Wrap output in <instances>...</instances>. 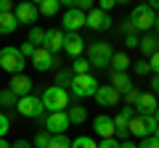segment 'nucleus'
Segmentation results:
<instances>
[{
    "instance_id": "1",
    "label": "nucleus",
    "mask_w": 159,
    "mask_h": 148,
    "mask_svg": "<svg viewBox=\"0 0 159 148\" xmlns=\"http://www.w3.org/2000/svg\"><path fill=\"white\" fill-rule=\"evenodd\" d=\"M40 101H43V106L51 111V114H56V111H64V108L69 106V93L64 90V87H45V93L40 95Z\"/></svg>"
},
{
    "instance_id": "2",
    "label": "nucleus",
    "mask_w": 159,
    "mask_h": 148,
    "mask_svg": "<svg viewBox=\"0 0 159 148\" xmlns=\"http://www.w3.org/2000/svg\"><path fill=\"white\" fill-rule=\"evenodd\" d=\"M24 66H27V58L19 53V48H3L0 50V69L3 72H8V74H21L24 72Z\"/></svg>"
},
{
    "instance_id": "3",
    "label": "nucleus",
    "mask_w": 159,
    "mask_h": 148,
    "mask_svg": "<svg viewBox=\"0 0 159 148\" xmlns=\"http://www.w3.org/2000/svg\"><path fill=\"white\" fill-rule=\"evenodd\" d=\"M111 56H114V50H111V45H109L106 40L90 42V58H88V61L96 69H106L109 63H111Z\"/></svg>"
},
{
    "instance_id": "4",
    "label": "nucleus",
    "mask_w": 159,
    "mask_h": 148,
    "mask_svg": "<svg viewBox=\"0 0 159 148\" xmlns=\"http://www.w3.org/2000/svg\"><path fill=\"white\" fill-rule=\"evenodd\" d=\"M69 85H72V95H77V98H90L98 90V80L90 77V74H77V77H72Z\"/></svg>"
},
{
    "instance_id": "5",
    "label": "nucleus",
    "mask_w": 159,
    "mask_h": 148,
    "mask_svg": "<svg viewBox=\"0 0 159 148\" xmlns=\"http://www.w3.org/2000/svg\"><path fill=\"white\" fill-rule=\"evenodd\" d=\"M154 19H157V13L148 6H135L127 21L135 27V32H148V29H154Z\"/></svg>"
},
{
    "instance_id": "6",
    "label": "nucleus",
    "mask_w": 159,
    "mask_h": 148,
    "mask_svg": "<svg viewBox=\"0 0 159 148\" xmlns=\"http://www.w3.org/2000/svg\"><path fill=\"white\" fill-rule=\"evenodd\" d=\"M154 130H157V119L154 116H141V114H135L130 119V124H127V132L130 135H135V137H151L154 135Z\"/></svg>"
},
{
    "instance_id": "7",
    "label": "nucleus",
    "mask_w": 159,
    "mask_h": 148,
    "mask_svg": "<svg viewBox=\"0 0 159 148\" xmlns=\"http://www.w3.org/2000/svg\"><path fill=\"white\" fill-rule=\"evenodd\" d=\"M16 111L21 116H27V119H40L43 111H45V106H43V101H40L37 95H24V98H19Z\"/></svg>"
},
{
    "instance_id": "8",
    "label": "nucleus",
    "mask_w": 159,
    "mask_h": 148,
    "mask_svg": "<svg viewBox=\"0 0 159 148\" xmlns=\"http://www.w3.org/2000/svg\"><path fill=\"white\" fill-rule=\"evenodd\" d=\"M43 119V127H45L48 135H64L69 127V116L66 111H56V114H48V116H40Z\"/></svg>"
},
{
    "instance_id": "9",
    "label": "nucleus",
    "mask_w": 159,
    "mask_h": 148,
    "mask_svg": "<svg viewBox=\"0 0 159 148\" xmlns=\"http://www.w3.org/2000/svg\"><path fill=\"white\" fill-rule=\"evenodd\" d=\"M61 24H64V32H69V34H80V29L85 27V13L77 11V8H69V11L61 16Z\"/></svg>"
},
{
    "instance_id": "10",
    "label": "nucleus",
    "mask_w": 159,
    "mask_h": 148,
    "mask_svg": "<svg viewBox=\"0 0 159 148\" xmlns=\"http://www.w3.org/2000/svg\"><path fill=\"white\" fill-rule=\"evenodd\" d=\"M85 27L96 29V32H106V29H111V16L98 11V8H93V11L85 13Z\"/></svg>"
},
{
    "instance_id": "11",
    "label": "nucleus",
    "mask_w": 159,
    "mask_h": 148,
    "mask_svg": "<svg viewBox=\"0 0 159 148\" xmlns=\"http://www.w3.org/2000/svg\"><path fill=\"white\" fill-rule=\"evenodd\" d=\"M13 16H16V21L19 24H32L34 27V21L40 19V11H37V6H32V3H19L16 8H13Z\"/></svg>"
},
{
    "instance_id": "12",
    "label": "nucleus",
    "mask_w": 159,
    "mask_h": 148,
    "mask_svg": "<svg viewBox=\"0 0 159 148\" xmlns=\"http://www.w3.org/2000/svg\"><path fill=\"white\" fill-rule=\"evenodd\" d=\"M133 116H135V108L133 106H125L117 116H114V135L117 137H127L130 135V132H127V124H130Z\"/></svg>"
},
{
    "instance_id": "13",
    "label": "nucleus",
    "mask_w": 159,
    "mask_h": 148,
    "mask_svg": "<svg viewBox=\"0 0 159 148\" xmlns=\"http://www.w3.org/2000/svg\"><path fill=\"white\" fill-rule=\"evenodd\" d=\"M43 48L48 53L56 56L58 50H64V29H48L45 32V40H43Z\"/></svg>"
},
{
    "instance_id": "14",
    "label": "nucleus",
    "mask_w": 159,
    "mask_h": 148,
    "mask_svg": "<svg viewBox=\"0 0 159 148\" xmlns=\"http://www.w3.org/2000/svg\"><path fill=\"white\" fill-rule=\"evenodd\" d=\"M93 98L98 101V106H117L122 95H119L111 85H98V90H96V95H93Z\"/></svg>"
},
{
    "instance_id": "15",
    "label": "nucleus",
    "mask_w": 159,
    "mask_h": 148,
    "mask_svg": "<svg viewBox=\"0 0 159 148\" xmlns=\"http://www.w3.org/2000/svg\"><path fill=\"white\" fill-rule=\"evenodd\" d=\"M64 50H66V56L80 58V56H82V50H85V40H82L80 34H69V32H64Z\"/></svg>"
},
{
    "instance_id": "16",
    "label": "nucleus",
    "mask_w": 159,
    "mask_h": 148,
    "mask_svg": "<svg viewBox=\"0 0 159 148\" xmlns=\"http://www.w3.org/2000/svg\"><path fill=\"white\" fill-rule=\"evenodd\" d=\"M32 66L37 69V72H48V69L56 66V56H53V53H48L45 48H37V50H34V56H32Z\"/></svg>"
},
{
    "instance_id": "17",
    "label": "nucleus",
    "mask_w": 159,
    "mask_h": 148,
    "mask_svg": "<svg viewBox=\"0 0 159 148\" xmlns=\"http://www.w3.org/2000/svg\"><path fill=\"white\" fill-rule=\"evenodd\" d=\"M93 130H96L103 140H106V137H114V119L106 116V114H98L96 119H93Z\"/></svg>"
},
{
    "instance_id": "18",
    "label": "nucleus",
    "mask_w": 159,
    "mask_h": 148,
    "mask_svg": "<svg viewBox=\"0 0 159 148\" xmlns=\"http://www.w3.org/2000/svg\"><path fill=\"white\" fill-rule=\"evenodd\" d=\"M32 85H34V82L29 80L27 74H16V77L11 80V90L16 93L19 98H24V95H32Z\"/></svg>"
},
{
    "instance_id": "19",
    "label": "nucleus",
    "mask_w": 159,
    "mask_h": 148,
    "mask_svg": "<svg viewBox=\"0 0 159 148\" xmlns=\"http://www.w3.org/2000/svg\"><path fill=\"white\" fill-rule=\"evenodd\" d=\"M157 108H159L157 95H154V93H141V101H138V111H141V116H154Z\"/></svg>"
},
{
    "instance_id": "20",
    "label": "nucleus",
    "mask_w": 159,
    "mask_h": 148,
    "mask_svg": "<svg viewBox=\"0 0 159 148\" xmlns=\"http://www.w3.org/2000/svg\"><path fill=\"white\" fill-rule=\"evenodd\" d=\"M109 85L114 87V90L122 95V93H130L133 90V82H130V77L127 74H122V72H111V82Z\"/></svg>"
},
{
    "instance_id": "21",
    "label": "nucleus",
    "mask_w": 159,
    "mask_h": 148,
    "mask_svg": "<svg viewBox=\"0 0 159 148\" xmlns=\"http://www.w3.org/2000/svg\"><path fill=\"white\" fill-rule=\"evenodd\" d=\"M138 48H141V53H143V56H148V58H151L154 53L159 50V37H154V34H146V37H141Z\"/></svg>"
},
{
    "instance_id": "22",
    "label": "nucleus",
    "mask_w": 159,
    "mask_h": 148,
    "mask_svg": "<svg viewBox=\"0 0 159 148\" xmlns=\"http://www.w3.org/2000/svg\"><path fill=\"white\" fill-rule=\"evenodd\" d=\"M19 29V21L13 13H0V34H13Z\"/></svg>"
},
{
    "instance_id": "23",
    "label": "nucleus",
    "mask_w": 159,
    "mask_h": 148,
    "mask_svg": "<svg viewBox=\"0 0 159 148\" xmlns=\"http://www.w3.org/2000/svg\"><path fill=\"white\" fill-rule=\"evenodd\" d=\"M130 66H133V63H130V58H127L125 53H114V56H111V69H114V72H122V74H125Z\"/></svg>"
},
{
    "instance_id": "24",
    "label": "nucleus",
    "mask_w": 159,
    "mask_h": 148,
    "mask_svg": "<svg viewBox=\"0 0 159 148\" xmlns=\"http://www.w3.org/2000/svg\"><path fill=\"white\" fill-rule=\"evenodd\" d=\"M58 8H61V0H43L37 6V11L43 16H53V13H58Z\"/></svg>"
},
{
    "instance_id": "25",
    "label": "nucleus",
    "mask_w": 159,
    "mask_h": 148,
    "mask_svg": "<svg viewBox=\"0 0 159 148\" xmlns=\"http://www.w3.org/2000/svg\"><path fill=\"white\" fill-rule=\"evenodd\" d=\"M66 116H69V124H82V122L88 119V111H85L82 106H72Z\"/></svg>"
},
{
    "instance_id": "26",
    "label": "nucleus",
    "mask_w": 159,
    "mask_h": 148,
    "mask_svg": "<svg viewBox=\"0 0 159 148\" xmlns=\"http://www.w3.org/2000/svg\"><path fill=\"white\" fill-rule=\"evenodd\" d=\"M16 103H19V95L11 87H3L0 90V106H16Z\"/></svg>"
},
{
    "instance_id": "27",
    "label": "nucleus",
    "mask_w": 159,
    "mask_h": 148,
    "mask_svg": "<svg viewBox=\"0 0 159 148\" xmlns=\"http://www.w3.org/2000/svg\"><path fill=\"white\" fill-rule=\"evenodd\" d=\"M72 74L77 77V74H90V61L88 58H74V63H72Z\"/></svg>"
},
{
    "instance_id": "28",
    "label": "nucleus",
    "mask_w": 159,
    "mask_h": 148,
    "mask_svg": "<svg viewBox=\"0 0 159 148\" xmlns=\"http://www.w3.org/2000/svg\"><path fill=\"white\" fill-rule=\"evenodd\" d=\"M43 40H45V29H43V27H32V29H29L27 42H32V45L37 48V45H43Z\"/></svg>"
},
{
    "instance_id": "29",
    "label": "nucleus",
    "mask_w": 159,
    "mask_h": 148,
    "mask_svg": "<svg viewBox=\"0 0 159 148\" xmlns=\"http://www.w3.org/2000/svg\"><path fill=\"white\" fill-rule=\"evenodd\" d=\"M72 148H98V143L93 137H88V135H80V137L72 140Z\"/></svg>"
},
{
    "instance_id": "30",
    "label": "nucleus",
    "mask_w": 159,
    "mask_h": 148,
    "mask_svg": "<svg viewBox=\"0 0 159 148\" xmlns=\"http://www.w3.org/2000/svg\"><path fill=\"white\" fill-rule=\"evenodd\" d=\"M48 148H72V140H69L66 135H51Z\"/></svg>"
},
{
    "instance_id": "31",
    "label": "nucleus",
    "mask_w": 159,
    "mask_h": 148,
    "mask_svg": "<svg viewBox=\"0 0 159 148\" xmlns=\"http://www.w3.org/2000/svg\"><path fill=\"white\" fill-rule=\"evenodd\" d=\"M48 143H51V135H48V132L43 130V132H37V135H34L32 148H48Z\"/></svg>"
},
{
    "instance_id": "32",
    "label": "nucleus",
    "mask_w": 159,
    "mask_h": 148,
    "mask_svg": "<svg viewBox=\"0 0 159 148\" xmlns=\"http://www.w3.org/2000/svg\"><path fill=\"white\" fill-rule=\"evenodd\" d=\"M125 101H127V106L135 108V106H138V101H141V90H135V87H133L130 93H125Z\"/></svg>"
},
{
    "instance_id": "33",
    "label": "nucleus",
    "mask_w": 159,
    "mask_h": 148,
    "mask_svg": "<svg viewBox=\"0 0 159 148\" xmlns=\"http://www.w3.org/2000/svg\"><path fill=\"white\" fill-rule=\"evenodd\" d=\"M72 77H74V74L69 72V69L58 72V74H56V87H64V82H72Z\"/></svg>"
},
{
    "instance_id": "34",
    "label": "nucleus",
    "mask_w": 159,
    "mask_h": 148,
    "mask_svg": "<svg viewBox=\"0 0 159 148\" xmlns=\"http://www.w3.org/2000/svg\"><path fill=\"white\" fill-rule=\"evenodd\" d=\"M34 50H37V48H34L32 42H27V40H24V42H21V48H19V53H21L24 58H32V56H34Z\"/></svg>"
},
{
    "instance_id": "35",
    "label": "nucleus",
    "mask_w": 159,
    "mask_h": 148,
    "mask_svg": "<svg viewBox=\"0 0 159 148\" xmlns=\"http://www.w3.org/2000/svg\"><path fill=\"white\" fill-rule=\"evenodd\" d=\"M11 130V119H8L3 111H0V137H6V132Z\"/></svg>"
},
{
    "instance_id": "36",
    "label": "nucleus",
    "mask_w": 159,
    "mask_h": 148,
    "mask_svg": "<svg viewBox=\"0 0 159 148\" xmlns=\"http://www.w3.org/2000/svg\"><path fill=\"white\" fill-rule=\"evenodd\" d=\"M138 148H159V140H157V137H143V140L141 143H138Z\"/></svg>"
},
{
    "instance_id": "37",
    "label": "nucleus",
    "mask_w": 159,
    "mask_h": 148,
    "mask_svg": "<svg viewBox=\"0 0 159 148\" xmlns=\"http://www.w3.org/2000/svg\"><path fill=\"white\" fill-rule=\"evenodd\" d=\"M148 69H151V72H154V77H157V74H159V50L154 53L151 58H148Z\"/></svg>"
},
{
    "instance_id": "38",
    "label": "nucleus",
    "mask_w": 159,
    "mask_h": 148,
    "mask_svg": "<svg viewBox=\"0 0 159 148\" xmlns=\"http://www.w3.org/2000/svg\"><path fill=\"white\" fill-rule=\"evenodd\" d=\"M133 69H135V74H141V77L151 72V69H148V61H135V66H133Z\"/></svg>"
},
{
    "instance_id": "39",
    "label": "nucleus",
    "mask_w": 159,
    "mask_h": 148,
    "mask_svg": "<svg viewBox=\"0 0 159 148\" xmlns=\"http://www.w3.org/2000/svg\"><path fill=\"white\" fill-rule=\"evenodd\" d=\"M98 148H119V140L117 137H106V140L98 143Z\"/></svg>"
},
{
    "instance_id": "40",
    "label": "nucleus",
    "mask_w": 159,
    "mask_h": 148,
    "mask_svg": "<svg viewBox=\"0 0 159 148\" xmlns=\"http://www.w3.org/2000/svg\"><path fill=\"white\" fill-rule=\"evenodd\" d=\"M138 42H141V40H138V34H125V45L127 48H138Z\"/></svg>"
},
{
    "instance_id": "41",
    "label": "nucleus",
    "mask_w": 159,
    "mask_h": 148,
    "mask_svg": "<svg viewBox=\"0 0 159 148\" xmlns=\"http://www.w3.org/2000/svg\"><path fill=\"white\" fill-rule=\"evenodd\" d=\"M11 11H13L11 0H0V13H11Z\"/></svg>"
},
{
    "instance_id": "42",
    "label": "nucleus",
    "mask_w": 159,
    "mask_h": 148,
    "mask_svg": "<svg viewBox=\"0 0 159 148\" xmlns=\"http://www.w3.org/2000/svg\"><path fill=\"white\" fill-rule=\"evenodd\" d=\"M114 8V0H101V6H98V11H103V13H109Z\"/></svg>"
},
{
    "instance_id": "43",
    "label": "nucleus",
    "mask_w": 159,
    "mask_h": 148,
    "mask_svg": "<svg viewBox=\"0 0 159 148\" xmlns=\"http://www.w3.org/2000/svg\"><path fill=\"white\" fill-rule=\"evenodd\" d=\"M11 148H32V143H29V140H16Z\"/></svg>"
},
{
    "instance_id": "44",
    "label": "nucleus",
    "mask_w": 159,
    "mask_h": 148,
    "mask_svg": "<svg viewBox=\"0 0 159 148\" xmlns=\"http://www.w3.org/2000/svg\"><path fill=\"white\" fill-rule=\"evenodd\" d=\"M122 29H125V34H135V27H133L130 21H125V24H122Z\"/></svg>"
},
{
    "instance_id": "45",
    "label": "nucleus",
    "mask_w": 159,
    "mask_h": 148,
    "mask_svg": "<svg viewBox=\"0 0 159 148\" xmlns=\"http://www.w3.org/2000/svg\"><path fill=\"white\" fill-rule=\"evenodd\" d=\"M151 93H154V95H159V74L154 77V82H151Z\"/></svg>"
},
{
    "instance_id": "46",
    "label": "nucleus",
    "mask_w": 159,
    "mask_h": 148,
    "mask_svg": "<svg viewBox=\"0 0 159 148\" xmlns=\"http://www.w3.org/2000/svg\"><path fill=\"white\" fill-rule=\"evenodd\" d=\"M148 8H151V11H159V0H151V3H146Z\"/></svg>"
},
{
    "instance_id": "47",
    "label": "nucleus",
    "mask_w": 159,
    "mask_h": 148,
    "mask_svg": "<svg viewBox=\"0 0 159 148\" xmlns=\"http://www.w3.org/2000/svg\"><path fill=\"white\" fill-rule=\"evenodd\" d=\"M119 148H138L135 143H130V140H125V143H119Z\"/></svg>"
},
{
    "instance_id": "48",
    "label": "nucleus",
    "mask_w": 159,
    "mask_h": 148,
    "mask_svg": "<svg viewBox=\"0 0 159 148\" xmlns=\"http://www.w3.org/2000/svg\"><path fill=\"white\" fill-rule=\"evenodd\" d=\"M0 148H11V143H8L6 137H0Z\"/></svg>"
},
{
    "instance_id": "49",
    "label": "nucleus",
    "mask_w": 159,
    "mask_h": 148,
    "mask_svg": "<svg viewBox=\"0 0 159 148\" xmlns=\"http://www.w3.org/2000/svg\"><path fill=\"white\" fill-rule=\"evenodd\" d=\"M154 29H157V37H159V13H157V19H154Z\"/></svg>"
},
{
    "instance_id": "50",
    "label": "nucleus",
    "mask_w": 159,
    "mask_h": 148,
    "mask_svg": "<svg viewBox=\"0 0 159 148\" xmlns=\"http://www.w3.org/2000/svg\"><path fill=\"white\" fill-rule=\"evenodd\" d=\"M154 119H157V124H159V108H157V111H154Z\"/></svg>"
}]
</instances>
